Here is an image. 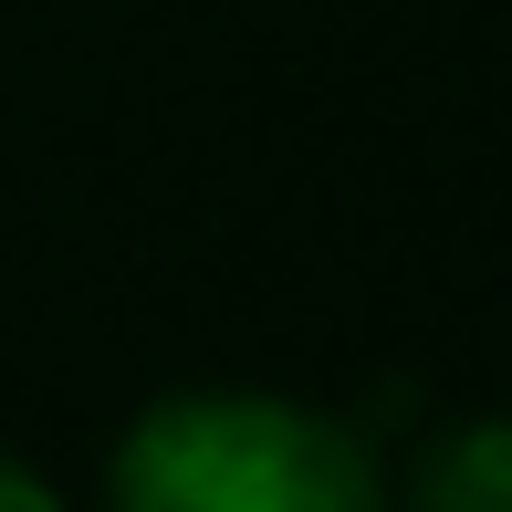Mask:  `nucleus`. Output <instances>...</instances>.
I'll return each mask as SVG.
<instances>
[{
    "label": "nucleus",
    "instance_id": "nucleus-1",
    "mask_svg": "<svg viewBox=\"0 0 512 512\" xmlns=\"http://www.w3.org/2000/svg\"><path fill=\"white\" fill-rule=\"evenodd\" d=\"M105 512H387L377 439L283 387H168L115 429Z\"/></svg>",
    "mask_w": 512,
    "mask_h": 512
},
{
    "label": "nucleus",
    "instance_id": "nucleus-2",
    "mask_svg": "<svg viewBox=\"0 0 512 512\" xmlns=\"http://www.w3.org/2000/svg\"><path fill=\"white\" fill-rule=\"evenodd\" d=\"M408 512H512V408L429 429V450L408 460Z\"/></svg>",
    "mask_w": 512,
    "mask_h": 512
},
{
    "label": "nucleus",
    "instance_id": "nucleus-3",
    "mask_svg": "<svg viewBox=\"0 0 512 512\" xmlns=\"http://www.w3.org/2000/svg\"><path fill=\"white\" fill-rule=\"evenodd\" d=\"M0 512H63V492L32 471V460H11V450H0Z\"/></svg>",
    "mask_w": 512,
    "mask_h": 512
}]
</instances>
